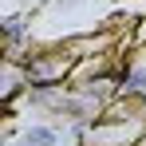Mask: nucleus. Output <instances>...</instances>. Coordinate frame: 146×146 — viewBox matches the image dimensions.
Returning <instances> with one entry per match:
<instances>
[{
  "label": "nucleus",
  "instance_id": "1",
  "mask_svg": "<svg viewBox=\"0 0 146 146\" xmlns=\"http://www.w3.org/2000/svg\"><path fill=\"white\" fill-rule=\"evenodd\" d=\"M75 67H79V55L67 40L59 44H44V48H32L24 59V71L32 87H59V83H71Z\"/></svg>",
  "mask_w": 146,
  "mask_h": 146
},
{
  "label": "nucleus",
  "instance_id": "3",
  "mask_svg": "<svg viewBox=\"0 0 146 146\" xmlns=\"http://www.w3.org/2000/svg\"><path fill=\"white\" fill-rule=\"evenodd\" d=\"M130 40H134V48H146V16L134 24V32H130Z\"/></svg>",
  "mask_w": 146,
  "mask_h": 146
},
{
  "label": "nucleus",
  "instance_id": "2",
  "mask_svg": "<svg viewBox=\"0 0 146 146\" xmlns=\"http://www.w3.org/2000/svg\"><path fill=\"white\" fill-rule=\"evenodd\" d=\"M67 134V126H55V122H32L20 130V138L12 146H59Z\"/></svg>",
  "mask_w": 146,
  "mask_h": 146
},
{
  "label": "nucleus",
  "instance_id": "4",
  "mask_svg": "<svg viewBox=\"0 0 146 146\" xmlns=\"http://www.w3.org/2000/svg\"><path fill=\"white\" fill-rule=\"evenodd\" d=\"M138 99H142V111H146V95H138Z\"/></svg>",
  "mask_w": 146,
  "mask_h": 146
}]
</instances>
